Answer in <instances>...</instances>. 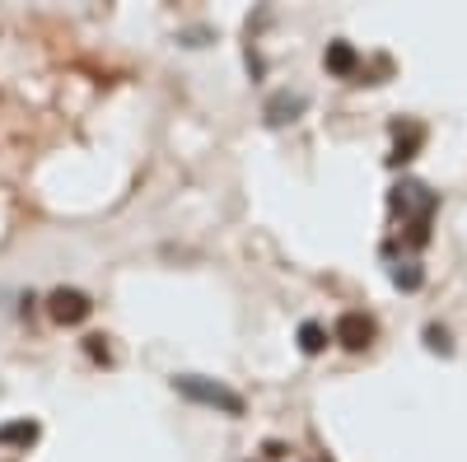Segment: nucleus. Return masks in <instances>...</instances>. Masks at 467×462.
Here are the masks:
<instances>
[{
    "mask_svg": "<svg viewBox=\"0 0 467 462\" xmlns=\"http://www.w3.org/2000/svg\"><path fill=\"white\" fill-rule=\"evenodd\" d=\"M388 206H393V215H402V243L407 248L431 243V220L440 210V191H431L425 182H398Z\"/></svg>",
    "mask_w": 467,
    "mask_h": 462,
    "instance_id": "f257e3e1",
    "label": "nucleus"
},
{
    "mask_svg": "<svg viewBox=\"0 0 467 462\" xmlns=\"http://www.w3.org/2000/svg\"><path fill=\"white\" fill-rule=\"evenodd\" d=\"M173 393L197 402V406H215L224 416H244V397L234 388H224L220 378H206V374H173Z\"/></svg>",
    "mask_w": 467,
    "mask_h": 462,
    "instance_id": "f03ea898",
    "label": "nucleus"
},
{
    "mask_svg": "<svg viewBox=\"0 0 467 462\" xmlns=\"http://www.w3.org/2000/svg\"><path fill=\"white\" fill-rule=\"evenodd\" d=\"M47 313H52V323H61V327H75V323H85L89 313H94V299L85 294V290H52L47 294Z\"/></svg>",
    "mask_w": 467,
    "mask_h": 462,
    "instance_id": "7ed1b4c3",
    "label": "nucleus"
},
{
    "mask_svg": "<svg viewBox=\"0 0 467 462\" xmlns=\"http://www.w3.org/2000/svg\"><path fill=\"white\" fill-rule=\"evenodd\" d=\"M332 341H341L346 351H365V345L374 341V318H369V313H356V308H350V313H341V318H337Z\"/></svg>",
    "mask_w": 467,
    "mask_h": 462,
    "instance_id": "20e7f679",
    "label": "nucleus"
},
{
    "mask_svg": "<svg viewBox=\"0 0 467 462\" xmlns=\"http://www.w3.org/2000/svg\"><path fill=\"white\" fill-rule=\"evenodd\" d=\"M304 108H308V98H304V94L281 89V94H271V98H266V122H271V127H285V122H295V118H299Z\"/></svg>",
    "mask_w": 467,
    "mask_h": 462,
    "instance_id": "39448f33",
    "label": "nucleus"
},
{
    "mask_svg": "<svg viewBox=\"0 0 467 462\" xmlns=\"http://www.w3.org/2000/svg\"><path fill=\"white\" fill-rule=\"evenodd\" d=\"M393 136H398V145H393V154H388V164H407V159H416V149L425 145V127H416V122H398Z\"/></svg>",
    "mask_w": 467,
    "mask_h": 462,
    "instance_id": "423d86ee",
    "label": "nucleus"
},
{
    "mask_svg": "<svg viewBox=\"0 0 467 462\" xmlns=\"http://www.w3.org/2000/svg\"><path fill=\"white\" fill-rule=\"evenodd\" d=\"M323 66H327L332 75H341V80H350V75L360 70V52L350 47V43H327V56H323Z\"/></svg>",
    "mask_w": 467,
    "mask_h": 462,
    "instance_id": "0eeeda50",
    "label": "nucleus"
},
{
    "mask_svg": "<svg viewBox=\"0 0 467 462\" xmlns=\"http://www.w3.org/2000/svg\"><path fill=\"white\" fill-rule=\"evenodd\" d=\"M299 351H304V355H323V351H327L323 323H299Z\"/></svg>",
    "mask_w": 467,
    "mask_h": 462,
    "instance_id": "6e6552de",
    "label": "nucleus"
},
{
    "mask_svg": "<svg viewBox=\"0 0 467 462\" xmlns=\"http://www.w3.org/2000/svg\"><path fill=\"white\" fill-rule=\"evenodd\" d=\"M393 285L398 290H420L425 285V272H420L416 262H402V266H393Z\"/></svg>",
    "mask_w": 467,
    "mask_h": 462,
    "instance_id": "1a4fd4ad",
    "label": "nucleus"
},
{
    "mask_svg": "<svg viewBox=\"0 0 467 462\" xmlns=\"http://www.w3.org/2000/svg\"><path fill=\"white\" fill-rule=\"evenodd\" d=\"M37 439V426L33 420H15V426L0 430V444H33Z\"/></svg>",
    "mask_w": 467,
    "mask_h": 462,
    "instance_id": "9d476101",
    "label": "nucleus"
},
{
    "mask_svg": "<svg viewBox=\"0 0 467 462\" xmlns=\"http://www.w3.org/2000/svg\"><path fill=\"white\" fill-rule=\"evenodd\" d=\"M425 345H431V351H440V355H453V341H449V332L444 327H425Z\"/></svg>",
    "mask_w": 467,
    "mask_h": 462,
    "instance_id": "9b49d317",
    "label": "nucleus"
},
{
    "mask_svg": "<svg viewBox=\"0 0 467 462\" xmlns=\"http://www.w3.org/2000/svg\"><path fill=\"white\" fill-rule=\"evenodd\" d=\"M262 453H266L271 462H281V457H290V448H285L281 439H266V448H262Z\"/></svg>",
    "mask_w": 467,
    "mask_h": 462,
    "instance_id": "f8f14e48",
    "label": "nucleus"
},
{
    "mask_svg": "<svg viewBox=\"0 0 467 462\" xmlns=\"http://www.w3.org/2000/svg\"><path fill=\"white\" fill-rule=\"evenodd\" d=\"M85 351H89L94 360H108V345H103V336H89V345H85Z\"/></svg>",
    "mask_w": 467,
    "mask_h": 462,
    "instance_id": "ddd939ff",
    "label": "nucleus"
}]
</instances>
